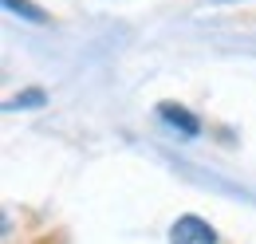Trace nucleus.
<instances>
[{"label":"nucleus","mask_w":256,"mask_h":244,"mask_svg":"<svg viewBox=\"0 0 256 244\" xmlns=\"http://www.w3.org/2000/svg\"><path fill=\"white\" fill-rule=\"evenodd\" d=\"M44 102H48L44 91H40V87H28V91H20L16 98H8L4 106H8V110H16V106H44Z\"/></svg>","instance_id":"20e7f679"},{"label":"nucleus","mask_w":256,"mask_h":244,"mask_svg":"<svg viewBox=\"0 0 256 244\" xmlns=\"http://www.w3.org/2000/svg\"><path fill=\"white\" fill-rule=\"evenodd\" d=\"M170 240H178V244H213L217 240V228L209 224V220H201V216H178L174 224H170Z\"/></svg>","instance_id":"f257e3e1"},{"label":"nucleus","mask_w":256,"mask_h":244,"mask_svg":"<svg viewBox=\"0 0 256 244\" xmlns=\"http://www.w3.org/2000/svg\"><path fill=\"white\" fill-rule=\"evenodd\" d=\"M4 8H8V12H16V16H24L28 24H48V20H52L44 8H36L32 0H4Z\"/></svg>","instance_id":"7ed1b4c3"},{"label":"nucleus","mask_w":256,"mask_h":244,"mask_svg":"<svg viewBox=\"0 0 256 244\" xmlns=\"http://www.w3.org/2000/svg\"><path fill=\"white\" fill-rule=\"evenodd\" d=\"M158 118L170 122L174 130H182V134H201V118L193 114L190 106H182V102H158Z\"/></svg>","instance_id":"f03ea898"}]
</instances>
